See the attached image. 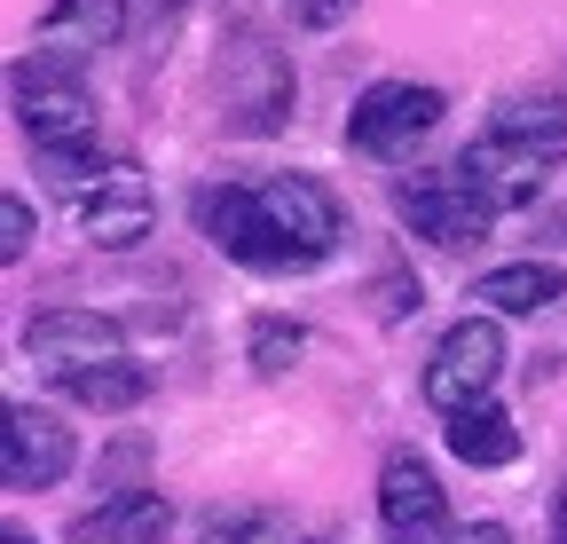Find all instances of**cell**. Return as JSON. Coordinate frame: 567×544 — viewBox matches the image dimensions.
Returning a JSON list of instances; mask_svg holds the SVG:
<instances>
[{
    "label": "cell",
    "mask_w": 567,
    "mask_h": 544,
    "mask_svg": "<svg viewBox=\"0 0 567 544\" xmlns=\"http://www.w3.org/2000/svg\"><path fill=\"white\" fill-rule=\"evenodd\" d=\"M197 237L237 260V268H260V277H300V268L331 260L339 237H347V214L339 197L316 182V174H260V182H213L197 189Z\"/></svg>",
    "instance_id": "obj_1"
},
{
    "label": "cell",
    "mask_w": 567,
    "mask_h": 544,
    "mask_svg": "<svg viewBox=\"0 0 567 544\" xmlns=\"http://www.w3.org/2000/svg\"><path fill=\"white\" fill-rule=\"evenodd\" d=\"M457 166L481 182V197L496 214H520L544 197V182L567 166V95L544 88V95H505L488 111V126L457 151Z\"/></svg>",
    "instance_id": "obj_2"
},
{
    "label": "cell",
    "mask_w": 567,
    "mask_h": 544,
    "mask_svg": "<svg viewBox=\"0 0 567 544\" xmlns=\"http://www.w3.org/2000/svg\"><path fill=\"white\" fill-rule=\"evenodd\" d=\"M9 111H17V134L40 151V166H55L63 189H80L95 166H103V143H95V95L87 80L55 55H17L9 72Z\"/></svg>",
    "instance_id": "obj_3"
},
{
    "label": "cell",
    "mask_w": 567,
    "mask_h": 544,
    "mask_svg": "<svg viewBox=\"0 0 567 544\" xmlns=\"http://www.w3.org/2000/svg\"><path fill=\"white\" fill-rule=\"evenodd\" d=\"M221 126L229 134H284L292 126V103H300V80H292V55H284L268 32H229L221 40Z\"/></svg>",
    "instance_id": "obj_4"
},
{
    "label": "cell",
    "mask_w": 567,
    "mask_h": 544,
    "mask_svg": "<svg viewBox=\"0 0 567 544\" xmlns=\"http://www.w3.org/2000/svg\"><path fill=\"white\" fill-rule=\"evenodd\" d=\"M442 111H450V95L434 80H379V88L354 95V111H347V151L354 158H379V166H402L425 134L442 126Z\"/></svg>",
    "instance_id": "obj_5"
},
{
    "label": "cell",
    "mask_w": 567,
    "mask_h": 544,
    "mask_svg": "<svg viewBox=\"0 0 567 544\" xmlns=\"http://www.w3.org/2000/svg\"><path fill=\"white\" fill-rule=\"evenodd\" d=\"M394 214H402V229H417L425 245H450V253H457V245H481L496 222H505L457 158H450V166L402 174V182H394Z\"/></svg>",
    "instance_id": "obj_6"
},
{
    "label": "cell",
    "mask_w": 567,
    "mask_h": 544,
    "mask_svg": "<svg viewBox=\"0 0 567 544\" xmlns=\"http://www.w3.org/2000/svg\"><path fill=\"white\" fill-rule=\"evenodd\" d=\"M496 379H505V324L496 316H457L434 339V363H425V402L442 419H465L481 402H496Z\"/></svg>",
    "instance_id": "obj_7"
},
{
    "label": "cell",
    "mask_w": 567,
    "mask_h": 544,
    "mask_svg": "<svg viewBox=\"0 0 567 544\" xmlns=\"http://www.w3.org/2000/svg\"><path fill=\"white\" fill-rule=\"evenodd\" d=\"M24 356H32L55 387H71V379H87V371H103V363H126V339H118V324H111L103 308H40V316L24 324Z\"/></svg>",
    "instance_id": "obj_8"
},
{
    "label": "cell",
    "mask_w": 567,
    "mask_h": 544,
    "mask_svg": "<svg viewBox=\"0 0 567 544\" xmlns=\"http://www.w3.org/2000/svg\"><path fill=\"white\" fill-rule=\"evenodd\" d=\"M71 206H80V229H87V245H103V253H126V245H142L151 237V222H158V197H151V174H142L134 158H103L80 189H71Z\"/></svg>",
    "instance_id": "obj_9"
},
{
    "label": "cell",
    "mask_w": 567,
    "mask_h": 544,
    "mask_svg": "<svg viewBox=\"0 0 567 544\" xmlns=\"http://www.w3.org/2000/svg\"><path fill=\"white\" fill-rule=\"evenodd\" d=\"M379 528H386V544H450L457 536L450 490H442V473L417 450H394L379 465Z\"/></svg>",
    "instance_id": "obj_10"
},
{
    "label": "cell",
    "mask_w": 567,
    "mask_h": 544,
    "mask_svg": "<svg viewBox=\"0 0 567 544\" xmlns=\"http://www.w3.org/2000/svg\"><path fill=\"white\" fill-rule=\"evenodd\" d=\"M80 465V434L40 402H9V427H0V482L9 490H55L63 473Z\"/></svg>",
    "instance_id": "obj_11"
},
{
    "label": "cell",
    "mask_w": 567,
    "mask_h": 544,
    "mask_svg": "<svg viewBox=\"0 0 567 544\" xmlns=\"http://www.w3.org/2000/svg\"><path fill=\"white\" fill-rule=\"evenodd\" d=\"M126 32H134L126 0H48V9H40V24H32V48H40V55H55V63H71V72H80L87 55L118 48Z\"/></svg>",
    "instance_id": "obj_12"
},
{
    "label": "cell",
    "mask_w": 567,
    "mask_h": 544,
    "mask_svg": "<svg viewBox=\"0 0 567 544\" xmlns=\"http://www.w3.org/2000/svg\"><path fill=\"white\" fill-rule=\"evenodd\" d=\"M166 536H174L166 490H111L103 505H87L63 528V544H166Z\"/></svg>",
    "instance_id": "obj_13"
},
{
    "label": "cell",
    "mask_w": 567,
    "mask_h": 544,
    "mask_svg": "<svg viewBox=\"0 0 567 544\" xmlns=\"http://www.w3.org/2000/svg\"><path fill=\"white\" fill-rule=\"evenodd\" d=\"M473 300L488 316H536V308L567 300V268H551V260H505V268H488V277L473 285Z\"/></svg>",
    "instance_id": "obj_14"
},
{
    "label": "cell",
    "mask_w": 567,
    "mask_h": 544,
    "mask_svg": "<svg viewBox=\"0 0 567 544\" xmlns=\"http://www.w3.org/2000/svg\"><path fill=\"white\" fill-rule=\"evenodd\" d=\"M442 434H450V450H457L465 465H481V473L520 458V427H513L505 402H481V411H465V419H442Z\"/></svg>",
    "instance_id": "obj_15"
},
{
    "label": "cell",
    "mask_w": 567,
    "mask_h": 544,
    "mask_svg": "<svg viewBox=\"0 0 567 544\" xmlns=\"http://www.w3.org/2000/svg\"><path fill=\"white\" fill-rule=\"evenodd\" d=\"M63 394L80 402V411L118 419V411H142V402H151V371H142V363L126 356V363H103V371H87V379H71Z\"/></svg>",
    "instance_id": "obj_16"
},
{
    "label": "cell",
    "mask_w": 567,
    "mask_h": 544,
    "mask_svg": "<svg viewBox=\"0 0 567 544\" xmlns=\"http://www.w3.org/2000/svg\"><path fill=\"white\" fill-rule=\"evenodd\" d=\"M300 356H308V324H292V316H252L245 324V363L260 379H284Z\"/></svg>",
    "instance_id": "obj_17"
},
{
    "label": "cell",
    "mask_w": 567,
    "mask_h": 544,
    "mask_svg": "<svg viewBox=\"0 0 567 544\" xmlns=\"http://www.w3.org/2000/svg\"><path fill=\"white\" fill-rule=\"evenodd\" d=\"M197 544H300L276 513H252V505H213L197 521Z\"/></svg>",
    "instance_id": "obj_18"
},
{
    "label": "cell",
    "mask_w": 567,
    "mask_h": 544,
    "mask_svg": "<svg viewBox=\"0 0 567 544\" xmlns=\"http://www.w3.org/2000/svg\"><path fill=\"white\" fill-rule=\"evenodd\" d=\"M32 237H40L32 197H24V189H9V197H0V260H24V253H32Z\"/></svg>",
    "instance_id": "obj_19"
},
{
    "label": "cell",
    "mask_w": 567,
    "mask_h": 544,
    "mask_svg": "<svg viewBox=\"0 0 567 544\" xmlns=\"http://www.w3.org/2000/svg\"><path fill=\"white\" fill-rule=\"evenodd\" d=\"M189 0H126V17H134V40H166L182 24Z\"/></svg>",
    "instance_id": "obj_20"
},
{
    "label": "cell",
    "mask_w": 567,
    "mask_h": 544,
    "mask_svg": "<svg viewBox=\"0 0 567 544\" xmlns=\"http://www.w3.org/2000/svg\"><path fill=\"white\" fill-rule=\"evenodd\" d=\"M284 9H292V24H308V32H331L354 0H284Z\"/></svg>",
    "instance_id": "obj_21"
},
{
    "label": "cell",
    "mask_w": 567,
    "mask_h": 544,
    "mask_svg": "<svg viewBox=\"0 0 567 544\" xmlns=\"http://www.w3.org/2000/svg\"><path fill=\"white\" fill-rule=\"evenodd\" d=\"M450 544H513V528H505V521H465Z\"/></svg>",
    "instance_id": "obj_22"
},
{
    "label": "cell",
    "mask_w": 567,
    "mask_h": 544,
    "mask_svg": "<svg viewBox=\"0 0 567 544\" xmlns=\"http://www.w3.org/2000/svg\"><path fill=\"white\" fill-rule=\"evenodd\" d=\"M551 544H567V482H559V497H551Z\"/></svg>",
    "instance_id": "obj_23"
},
{
    "label": "cell",
    "mask_w": 567,
    "mask_h": 544,
    "mask_svg": "<svg viewBox=\"0 0 567 544\" xmlns=\"http://www.w3.org/2000/svg\"><path fill=\"white\" fill-rule=\"evenodd\" d=\"M0 544H32V528H24V521H9V536H0Z\"/></svg>",
    "instance_id": "obj_24"
},
{
    "label": "cell",
    "mask_w": 567,
    "mask_h": 544,
    "mask_svg": "<svg viewBox=\"0 0 567 544\" xmlns=\"http://www.w3.org/2000/svg\"><path fill=\"white\" fill-rule=\"evenodd\" d=\"M300 544H331V536H300Z\"/></svg>",
    "instance_id": "obj_25"
}]
</instances>
